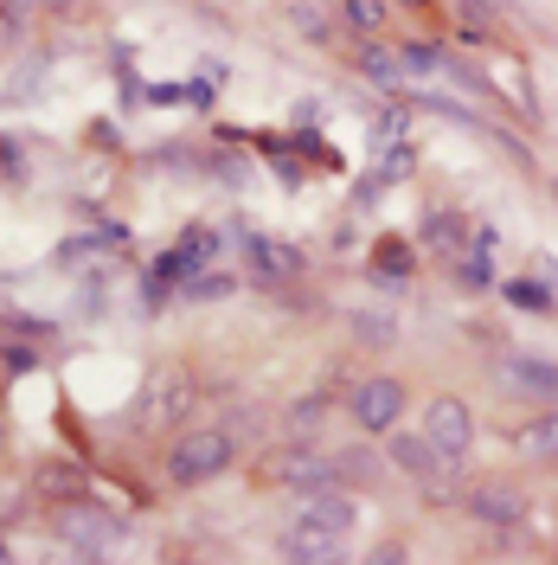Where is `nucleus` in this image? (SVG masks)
<instances>
[{
	"label": "nucleus",
	"mask_w": 558,
	"mask_h": 565,
	"mask_svg": "<svg viewBox=\"0 0 558 565\" xmlns=\"http://www.w3.org/2000/svg\"><path fill=\"white\" fill-rule=\"evenodd\" d=\"M238 457V437L232 430H193V437H180L174 450H168V482L174 489H200L212 476H225Z\"/></svg>",
	"instance_id": "f257e3e1"
},
{
	"label": "nucleus",
	"mask_w": 558,
	"mask_h": 565,
	"mask_svg": "<svg viewBox=\"0 0 558 565\" xmlns=\"http://www.w3.org/2000/svg\"><path fill=\"white\" fill-rule=\"evenodd\" d=\"M391 469H405V476H411V482H418L430 501H455L450 457H443V450H437L423 430H418V437H411V430H405V437H391Z\"/></svg>",
	"instance_id": "f03ea898"
},
{
	"label": "nucleus",
	"mask_w": 558,
	"mask_h": 565,
	"mask_svg": "<svg viewBox=\"0 0 558 565\" xmlns=\"http://www.w3.org/2000/svg\"><path fill=\"white\" fill-rule=\"evenodd\" d=\"M58 540H65L77 559H97V553H109V546L122 540V521L104 514V508H90V501H77V508L58 514Z\"/></svg>",
	"instance_id": "7ed1b4c3"
},
{
	"label": "nucleus",
	"mask_w": 558,
	"mask_h": 565,
	"mask_svg": "<svg viewBox=\"0 0 558 565\" xmlns=\"http://www.w3.org/2000/svg\"><path fill=\"white\" fill-rule=\"evenodd\" d=\"M423 437H430L450 462H462L469 457V444H475V418H469V405H462V398H430V412H423Z\"/></svg>",
	"instance_id": "20e7f679"
},
{
	"label": "nucleus",
	"mask_w": 558,
	"mask_h": 565,
	"mask_svg": "<svg viewBox=\"0 0 558 565\" xmlns=\"http://www.w3.org/2000/svg\"><path fill=\"white\" fill-rule=\"evenodd\" d=\"M347 412L360 430H391V424L405 418V386L398 380H366V386H353Z\"/></svg>",
	"instance_id": "39448f33"
},
{
	"label": "nucleus",
	"mask_w": 558,
	"mask_h": 565,
	"mask_svg": "<svg viewBox=\"0 0 558 565\" xmlns=\"http://www.w3.org/2000/svg\"><path fill=\"white\" fill-rule=\"evenodd\" d=\"M245 264L257 282H270V289H282V282L302 277V250L282 245V238H264V232H250L245 238Z\"/></svg>",
	"instance_id": "423d86ee"
},
{
	"label": "nucleus",
	"mask_w": 558,
	"mask_h": 565,
	"mask_svg": "<svg viewBox=\"0 0 558 565\" xmlns=\"http://www.w3.org/2000/svg\"><path fill=\"white\" fill-rule=\"evenodd\" d=\"M501 386L514 392V398H546V405H558V366L552 360H533V353H507L501 360Z\"/></svg>",
	"instance_id": "0eeeda50"
},
{
	"label": "nucleus",
	"mask_w": 558,
	"mask_h": 565,
	"mask_svg": "<svg viewBox=\"0 0 558 565\" xmlns=\"http://www.w3.org/2000/svg\"><path fill=\"white\" fill-rule=\"evenodd\" d=\"M212 257H218V238L212 232H186L161 264H154V289H168V282H186V277H200Z\"/></svg>",
	"instance_id": "6e6552de"
},
{
	"label": "nucleus",
	"mask_w": 558,
	"mask_h": 565,
	"mask_svg": "<svg viewBox=\"0 0 558 565\" xmlns=\"http://www.w3.org/2000/svg\"><path fill=\"white\" fill-rule=\"evenodd\" d=\"M277 553L282 559H302V565H328V559L347 553V533H321V527H309V521H296V527L277 540Z\"/></svg>",
	"instance_id": "1a4fd4ad"
},
{
	"label": "nucleus",
	"mask_w": 558,
	"mask_h": 565,
	"mask_svg": "<svg viewBox=\"0 0 558 565\" xmlns=\"http://www.w3.org/2000/svg\"><path fill=\"white\" fill-rule=\"evenodd\" d=\"M277 476H282V489H296V494H321V489H334V482H341V462L314 457V450H289V457L277 462Z\"/></svg>",
	"instance_id": "9d476101"
},
{
	"label": "nucleus",
	"mask_w": 558,
	"mask_h": 565,
	"mask_svg": "<svg viewBox=\"0 0 558 565\" xmlns=\"http://www.w3.org/2000/svg\"><path fill=\"white\" fill-rule=\"evenodd\" d=\"M469 514L489 521V527H514V521L526 514V494L507 489V482H482V489L469 494Z\"/></svg>",
	"instance_id": "9b49d317"
},
{
	"label": "nucleus",
	"mask_w": 558,
	"mask_h": 565,
	"mask_svg": "<svg viewBox=\"0 0 558 565\" xmlns=\"http://www.w3.org/2000/svg\"><path fill=\"white\" fill-rule=\"evenodd\" d=\"M302 521H309V527H321V533H353V521H360V508H353V494H341V489H321V494H309Z\"/></svg>",
	"instance_id": "f8f14e48"
},
{
	"label": "nucleus",
	"mask_w": 558,
	"mask_h": 565,
	"mask_svg": "<svg viewBox=\"0 0 558 565\" xmlns=\"http://www.w3.org/2000/svg\"><path fill=\"white\" fill-rule=\"evenodd\" d=\"M186 398H193V392H186V373H161V380H154V398H141L136 418L168 424V418H180V412H186Z\"/></svg>",
	"instance_id": "ddd939ff"
},
{
	"label": "nucleus",
	"mask_w": 558,
	"mask_h": 565,
	"mask_svg": "<svg viewBox=\"0 0 558 565\" xmlns=\"http://www.w3.org/2000/svg\"><path fill=\"white\" fill-rule=\"evenodd\" d=\"M353 65H360V77H373L379 90H405V84H411L405 58H391V52H379V45H360V52H353Z\"/></svg>",
	"instance_id": "4468645a"
},
{
	"label": "nucleus",
	"mask_w": 558,
	"mask_h": 565,
	"mask_svg": "<svg viewBox=\"0 0 558 565\" xmlns=\"http://www.w3.org/2000/svg\"><path fill=\"white\" fill-rule=\"evenodd\" d=\"M514 444H521L526 457H539V462H558V412H546V418H533L514 430Z\"/></svg>",
	"instance_id": "2eb2a0df"
},
{
	"label": "nucleus",
	"mask_w": 558,
	"mask_h": 565,
	"mask_svg": "<svg viewBox=\"0 0 558 565\" xmlns=\"http://www.w3.org/2000/svg\"><path fill=\"white\" fill-rule=\"evenodd\" d=\"M501 296H507L514 309H526V316H552V309H558V296L546 289V282H533V277H521V282H501Z\"/></svg>",
	"instance_id": "dca6fc26"
},
{
	"label": "nucleus",
	"mask_w": 558,
	"mask_h": 565,
	"mask_svg": "<svg viewBox=\"0 0 558 565\" xmlns=\"http://www.w3.org/2000/svg\"><path fill=\"white\" fill-rule=\"evenodd\" d=\"M411 277V250L398 245V238H385L379 257H373V282H385V289H398V282Z\"/></svg>",
	"instance_id": "f3484780"
},
{
	"label": "nucleus",
	"mask_w": 558,
	"mask_h": 565,
	"mask_svg": "<svg viewBox=\"0 0 558 565\" xmlns=\"http://www.w3.org/2000/svg\"><path fill=\"white\" fill-rule=\"evenodd\" d=\"M423 238L437 250H462V218H450V212H430L423 218Z\"/></svg>",
	"instance_id": "a211bd4d"
},
{
	"label": "nucleus",
	"mask_w": 558,
	"mask_h": 565,
	"mask_svg": "<svg viewBox=\"0 0 558 565\" xmlns=\"http://www.w3.org/2000/svg\"><path fill=\"white\" fill-rule=\"evenodd\" d=\"M186 296L193 302H218V296H232V277H218V270L212 277H186Z\"/></svg>",
	"instance_id": "6ab92c4d"
},
{
	"label": "nucleus",
	"mask_w": 558,
	"mask_h": 565,
	"mask_svg": "<svg viewBox=\"0 0 558 565\" xmlns=\"http://www.w3.org/2000/svg\"><path fill=\"white\" fill-rule=\"evenodd\" d=\"M347 20H360L366 33H379V26H385V7H379V0H347Z\"/></svg>",
	"instance_id": "aec40b11"
},
{
	"label": "nucleus",
	"mask_w": 558,
	"mask_h": 565,
	"mask_svg": "<svg viewBox=\"0 0 558 565\" xmlns=\"http://www.w3.org/2000/svg\"><path fill=\"white\" fill-rule=\"evenodd\" d=\"M455 282H469V289H489V264H482V257H462V264H455Z\"/></svg>",
	"instance_id": "412c9836"
},
{
	"label": "nucleus",
	"mask_w": 558,
	"mask_h": 565,
	"mask_svg": "<svg viewBox=\"0 0 558 565\" xmlns=\"http://www.w3.org/2000/svg\"><path fill=\"white\" fill-rule=\"evenodd\" d=\"M0 52H7V26H0Z\"/></svg>",
	"instance_id": "4be33fe9"
},
{
	"label": "nucleus",
	"mask_w": 558,
	"mask_h": 565,
	"mask_svg": "<svg viewBox=\"0 0 558 565\" xmlns=\"http://www.w3.org/2000/svg\"><path fill=\"white\" fill-rule=\"evenodd\" d=\"M7 559H13V553H7V546H0V565H7Z\"/></svg>",
	"instance_id": "5701e85b"
},
{
	"label": "nucleus",
	"mask_w": 558,
	"mask_h": 565,
	"mask_svg": "<svg viewBox=\"0 0 558 565\" xmlns=\"http://www.w3.org/2000/svg\"><path fill=\"white\" fill-rule=\"evenodd\" d=\"M405 7H423V0H405Z\"/></svg>",
	"instance_id": "b1692460"
},
{
	"label": "nucleus",
	"mask_w": 558,
	"mask_h": 565,
	"mask_svg": "<svg viewBox=\"0 0 558 565\" xmlns=\"http://www.w3.org/2000/svg\"><path fill=\"white\" fill-rule=\"evenodd\" d=\"M0 437H7V418H0Z\"/></svg>",
	"instance_id": "393cba45"
}]
</instances>
